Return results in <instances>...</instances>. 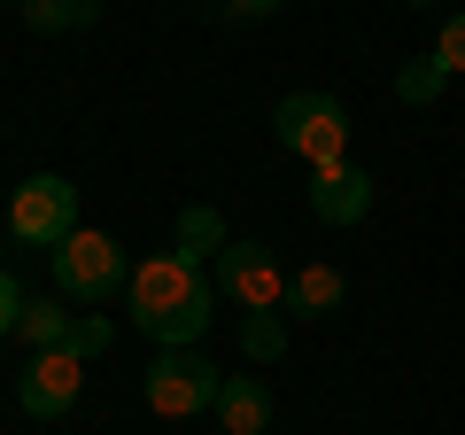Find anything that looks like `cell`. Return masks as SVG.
Returning a JSON list of instances; mask_svg holds the SVG:
<instances>
[{
    "label": "cell",
    "mask_w": 465,
    "mask_h": 435,
    "mask_svg": "<svg viewBox=\"0 0 465 435\" xmlns=\"http://www.w3.org/2000/svg\"><path fill=\"white\" fill-rule=\"evenodd\" d=\"M341 296H349V288H341V272H333V265H302L295 280H287V311H295V319L341 311Z\"/></svg>",
    "instance_id": "11"
},
{
    "label": "cell",
    "mask_w": 465,
    "mask_h": 435,
    "mask_svg": "<svg viewBox=\"0 0 465 435\" xmlns=\"http://www.w3.org/2000/svg\"><path fill=\"white\" fill-rule=\"evenodd\" d=\"M32 32H85V24L101 16V0H24L16 8Z\"/></svg>",
    "instance_id": "13"
},
{
    "label": "cell",
    "mask_w": 465,
    "mask_h": 435,
    "mask_svg": "<svg viewBox=\"0 0 465 435\" xmlns=\"http://www.w3.org/2000/svg\"><path fill=\"white\" fill-rule=\"evenodd\" d=\"M140 389H148V412L155 420H194V412H217L225 373H217L202 350H155V366L140 373Z\"/></svg>",
    "instance_id": "4"
},
{
    "label": "cell",
    "mask_w": 465,
    "mask_h": 435,
    "mask_svg": "<svg viewBox=\"0 0 465 435\" xmlns=\"http://www.w3.org/2000/svg\"><path fill=\"white\" fill-rule=\"evenodd\" d=\"M411 8H434V0H411Z\"/></svg>",
    "instance_id": "20"
},
{
    "label": "cell",
    "mask_w": 465,
    "mask_h": 435,
    "mask_svg": "<svg viewBox=\"0 0 465 435\" xmlns=\"http://www.w3.org/2000/svg\"><path fill=\"white\" fill-rule=\"evenodd\" d=\"M210 296L217 288L202 280V265H186L179 249L140 257L133 280H124V311H133V327L155 350H194V342L210 335Z\"/></svg>",
    "instance_id": "1"
},
{
    "label": "cell",
    "mask_w": 465,
    "mask_h": 435,
    "mask_svg": "<svg viewBox=\"0 0 465 435\" xmlns=\"http://www.w3.org/2000/svg\"><path fill=\"white\" fill-rule=\"evenodd\" d=\"M85 389V358L78 350H32V366L16 373V404L32 420H63Z\"/></svg>",
    "instance_id": "7"
},
{
    "label": "cell",
    "mask_w": 465,
    "mask_h": 435,
    "mask_svg": "<svg viewBox=\"0 0 465 435\" xmlns=\"http://www.w3.org/2000/svg\"><path fill=\"white\" fill-rule=\"evenodd\" d=\"M287 280H295V272H280V257H272L264 241H232V249L217 257V288H225L241 311H287Z\"/></svg>",
    "instance_id": "6"
},
{
    "label": "cell",
    "mask_w": 465,
    "mask_h": 435,
    "mask_svg": "<svg viewBox=\"0 0 465 435\" xmlns=\"http://www.w3.org/2000/svg\"><path fill=\"white\" fill-rule=\"evenodd\" d=\"M272 140H280L287 156H302L311 171L349 164V109L333 94H287L280 109H272Z\"/></svg>",
    "instance_id": "2"
},
{
    "label": "cell",
    "mask_w": 465,
    "mask_h": 435,
    "mask_svg": "<svg viewBox=\"0 0 465 435\" xmlns=\"http://www.w3.org/2000/svg\"><path fill=\"white\" fill-rule=\"evenodd\" d=\"M365 210H372V179L357 164L311 171V218L318 226H365Z\"/></svg>",
    "instance_id": "8"
},
{
    "label": "cell",
    "mask_w": 465,
    "mask_h": 435,
    "mask_svg": "<svg viewBox=\"0 0 465 435\" xmlns=\"http://www.w3.org/2000/svg\"><path fill=\"white\" fill-rule=\"evenodd\" d=\"M109 342H116V327H109V319H78V327H70V350H78V358H101Z\"/></svg>",
    "instance_id": "17"
},
{
    "label": "cell",
    "mask_w": 465,
    "mask_h": 435,
    "mask_svg": "<svg viewBox=\"0 0 465 435\" xmlns=\"http://www.w3.org/2000/svg\"><path fill=\"white\" fill-rule=\"evenodd\" d=\"M434 63H442L450 78H465V8L442 24V39H434Z\"/></svg>",
    "instance_id": "16"
},
{
    "label": "cell",
    "mask_w": 465,
    "mask_h": 435,
    "mask_svg": "<svg viewBox=\"0 0 465 435\" xmlns=\"http://www.w3.org/2000/svg\"><path fill=\"white\" fill-rule=\"evenodd\" d=\"M171 249H179L186 265H202V257H225V249H232L225 210H217V202H186V210H179V234H171Z\"/></svg>",
    "instance_id": "10"
},
{
    "label": "cell",
    "mask_w": 465,
    "mask_h": 435,
    "mask_svg": "<svg viewBox=\"0 0 465 435\" xmlns=\"http://www.w3.org/2000/svg\"><path fill=\"white\" fill-rule=\"evenodd\" d=\"M24 288H16V272H0V335H16V319H24Z\"/></svg>",
    "instance_id": "18"
},
{
    "label": "cell",
    "mask_w": 465,
    "mask_h": 435,
    "mask_svg": "<svg viewBox=\"0 0 465 435\" xmlns=\"http://www.w3.org/2000/svg\"><path fill=\"white\" fill-rule=\"evenodd\" d=\"M8 226H16V241H32V249H63L70 234H78V187L63 179V171H39V179L16 187V202H8Z\"/></svg>",
    "instance_id": "5"
},
{
    "label": "cell",
    "mask_w": 465,
    "mask_h": 435,
    "mask_svg": "<svg viewBox=\"0 0 465 435\" xmlns=\"http://www.w3.org/2000/svg\"><path fill=\"white\" fill-rule=\"evenodd\" d=\"M16 8H24V0H16Z\"/></svg>",
    "instance_id": "21"
},
{
    "label": "cell",
    "mask_w": 465,
    "mask_h": 435,
    "mask_svg": "<svg viewBox=\"0 0 465 435\" xmlns=\"http://www.w3.org/2000/svg\"><path fill=\"white\" fill-rule=\"evenodd\" d=\"M47 265H54V288H63V296H78V303H109V296H124V280H133L124 241L101 234V226H78V234H70Z\"/></svg>",
    "instance_id": "3"
},
{
    "label": "cell",
    "mask_w": 465,
    "mask_h": 435,
    "mask_svg": "<svg viewBox=\"0 0 465 435\" xmlns=\"http://www.w3.org/2000/svg\"><path fill=\"white\" fill-rule=\"evenodd\" d=\"M442 86H450V70L434 63V55H427V63H403V70H396V101H411V109H427Z\"/></svg>",
    "instance_id": "15"
},
{
    "label": "cell",
    "mask_w": 465,
    "mask_h": 435,
    "mask_svg": "<svg viewBox=\"0 0 465 435\" xmlns=\"http://www.w3.org/2000/svg\"><path fill=\"white\" fill-rule=\"evenodd\" d=\"M70 327H78V319H70L54 296H32V303H24V319H16V335L32 342V350H70Z\"/></svg>",
    "instance_id": "12"
},
{
    "label": "cell",
    "mask_w": 465,
    "mask_h": 435,
    "mask_svg": "<svg viewBox=\"0 0 465 435\" xmlns=\"http://www.w3.org/2000/svg\"><path fill=\"white\" fill-rule=\"evenodd\" d=\"M232 24H256V16H280V0H225Z\"/></svg>",
    "instance_id": "19"
},
{
    "label": "cell",
    "mask_w": 465,
    "mask_h": 435,
    "mask_svg": "<svg viewBox=\"0 0 465 435\" xmlns=\"http://www.w3.org/2000/svg\"><path fill=\"white\" fill-rule=\"evenodd\" d=\"M241 350H249L256 366H272V358L287 350V311H249L241 319Z\"/></svg>",
    "instance_id": "14"
},
{
    "label": "cell",
    "mask_w": 465,
    "mask_h": 435,
    "mask_svg": "<svg viewBox=\"0 0 465 435\" xmlns=\"http://www.w3.org/2000/svg\"><path fill=\"white\" fill-rule=\"evenodd\" d=\"M217 420H225V435H264L272 428V389L256 381V373H225V389H217Z\"/></svg>",
    "instance_id": "9"
}]
</instances>
